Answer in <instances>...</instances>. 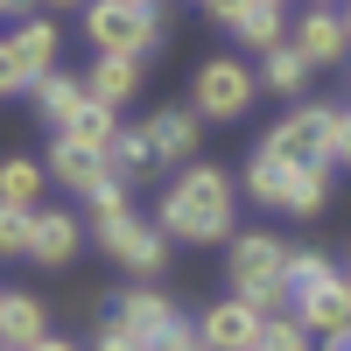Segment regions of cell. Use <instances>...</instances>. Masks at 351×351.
<instances>
[{
    "instance_id": "cell-1",
    "label": "cell",
    "mask_w": 351,
    "mask_h": 351,
    "mask_svg": "<svg viewBox=\"0 0 351 351\" xmlns=\"http://www.w3.org/2000/svg\"><path fill=\"white\" fill-rule=\"evenodd\" d=\"M232 218H239V176L211 162H183V176L162 190V211H155L162 239H183V246H225Z\"/></svg>"
},
{
    "instance_id": "cell-2",
    "label": "cell",
    "mask_w": 351,
    "mask_h": 351,
    "mask_svg": "<svg viewBox=\"0 0 351 351\" xmlns=\"http://www.w3.org/2000/svg\"><path fill=\"white\" fill-rule=\"evenodd\" d=\"M288 260H295V246L274 239V232H232V246H225L232 295L253 302L260 316H281V302H288Z\"/></svg>"
},
{
    "instance_id": "cell-3",
    "label": "cell",
    "mask_w": 351,
    "mask_h": 351,
    "mask_svg": "<svg viewBox=\"0 0 351 351\" xmlns=\"http://www.w3.org/2000/svg\"><path fill=\"white\" fill-rule=\"evenodd\" d=\"M84 43L99 56H148L169 43V21L155 8H127V0H84Z\"/></svg>"
},
{
    "instance_id": "cell-4",
    "label": "cell",
    "mask_w": 351,
    "mask_h": 351,
    "mask_svg": "<svg viewBox=\"0 0 351 351\" xmlns=\"http://www.w3.org/2000/svg\"><path fill=\"white\" fill-rule=\"evenodd\" d=\"M260 99V77L246 56H211V64H197V92H190V112L204 127H232V120H246Z\"/></svg>"
},
{
    "instance_id": "cell-5",
    "label": "cell",
    "mask_w": 351,
    "mask_h": 351,
    "mask_svg": "<svg viewBox=\"0 0 351 351\" xmlns=\"http://www.w3.org/2000/svg\"><path fill=\"white\" fill-rule=\"evenodd\" d=\"M330 141H337V106H295L267 127L260 148L288 169H330Z\"/></svg>"
},
{
    "instance_id": "cell-6",
    "label": "cell",
    "mask_w": 351,
    "mask_h": 351,
    "mask_svg": "<svg viewBox=\"0 0 351 351\" xmlns=\"http://www.w3.org/2000/svg\"><path fill=\"white\" fill-rule=\"evenodd\" d=\"M92 239L120 260V267L134 274V281H155L162 267H169V239H162V225H148V218H120V225H106V232H92Z\"/></svg>"
},
{
    "instance_id": "cell-7",
    "label": "cell",
    "mask_w": 351,
    "mask_h": 351,
    "mask_svg": "<svg viewBox=\"0 0 351 351\" xmlns=\"http://www.w3.org/2000/svg\"><path fill=\"white\" fill-rule=\"evenodd\" d=\"M260 324H267V316H260L253 302L218 295L211 309L197 316V337H204V351H253V344H260Z\"/></svg>"
},
{
    "instance_id": "cell-8",
    "label": "cell",
    "mask_w": 351,
    "mask_h": 351,
    "mask_svg": "<svg viewBox=\"0 0 351 351\" xmlns=\"http://www.w3.org/2000/svg\"><path fill=\"white\" fill-rule=\"evenodd\" d=\"M288 43L302 49L309 71H337L344 56H351V28H344L337 8H309V14H295V36H288Z\"/></svg>"
},
{
    "instance_id": "cell-9",
    "label": "cell",
    "mask_w": 351,
    "mask_h": 351,
    "mask_svg": "<svg viewBox=\"0 0 351 351\" xmlns=\"http://www.w3.org/2000/svg\"><path fill=\"white\" fill-rule=\"evenodd\" d=\"M176 316H183V309H176V295H169V288H155V281H134V288H120V302H112V324L134 330L141 344L162 337Z\"/></svg>"
},
{
    "instance_id": "cell-10",
    "label": "cell",
    "mask_w": 351,
    "mask_h": 351,
    "mask_svg": "<svg viewBox=\"0 0 351 351\" xmlns=\"http://www.w3.org/2000/svg\"><path fill=\"white\" fill-rule=\"evenodd\" d=\"M288 316H295L309 337H337V330L351 324V288H344V274L302 288V295H288Z\"/></svg>"
},
{
    "instance_id": "cell-11",
    "label": "cell",
    "mask_w": 351,
    "mask_h": 351,
    "mask_svg": "<svg viewBox=\"0 0 351 351\" xmlns=\"http://www.w3.org/2000/svg\"><path fill=\"white\" fill-rule=\"evenodd\" d=\"M141 134H148V148H155V162H197V141H204V120L190 106H155L148 120H141Z\"/></svg>"
},
{
    "instance_id": "cell-12",
    "label": "cell",
    "mask_w": 351,
    "mask_h": 351,
    "mask_svg": "<svg viewBox=\"0 0 351 351\" xmlns=\"http://www.w3.org/2000/svg\"><path fill=\"white\" fill-rule=\"evenodd\" d=\"M43 169H49V183H64V190H77V197H84V190H99L106 176H112V169H106V148H84V141H71V134H56V141H49Z\"/></svg>"
},
{
    "instance_id": "cell-13",
    "label": "cell",
    "mask_w": 351,
    "mask_h": 351,
    "mask_svg": "<svg viewBox=\"0 0 351 351\" xmlns=\"http://www.w3.org/2000/svg\"><path fill=\"white\" fill-rule=\"evenodd\" d=\"M14 56H21V71L28 77H49V71H64V28H56L49 14H28L21 28H14Z\"/></svg>"
},
{
    "instance_id": "cell-14",
    "label": "cell",
    "mask_w": 351,
    "mask_h": 351,
    "mask_svg": "<svg viewBox=\"0 0 351 351\" xmlns=\"http://www.w3.org/2000/svg\"><path fill=\"white\" fill-rule=\"evenodd\" d=\"M36 337H49V309H43V295L8 288V295H0V344H8V351H28Z\"/></svg>"
},
{
    "instance_id": "cell-15",
    "label": "cell",
    "mask_w": 351,
    "mask_h": 351,
    "mask_svg": "<svg viewBox=\"0 0 351 351\" xmlns=\"http://www.w3.org/2000/svg\"><path fill=\"white\" fill-rule=\"evenodd\" d=\"M134 92H141V64H134V56H99V64L84 71V99H92V106L120 112Z\"/></svg>"
},
{
    "instance_id": "cell-16",
    "label": "cell",
    "mask_w": 351,
    "mask_h": 351,
    "mask_svg": "<svg viewBox=\"0 0 351 351\" xmlns=\"http://www.w3.org/2000/svg\"><path fill=\"white\" fill-rule=\"evenodd\" d=\"M84 225L71 211H36V239H28V260H43V267H64V260L77 253Z\"/></svg>"
},
{
    "instance_id": "cell-17",
    "label": "cell",
    "mask_w": 351,
    "mask_h": 351,
    "mask_svg": "<svg viewBox=\"0 0 351 351\" xmlns=\"http://www.w3.org/2000/svg\"><path fill=\"white\" fill-rule=\"evenodd\" d=\"M43 190H49V169L36 155H8V162H0V204H14V211H43Z\"/></svg>"
},
{
    "instance_id": "cell-18",
    "label": "cell",
    "mask_w": 351,
    "mask_h": 351,
    "mask_svg": "<svg viewBox=\"0 0 351 351\" xmlns=\"http://www.w3.org/2000/svg\"><path fill=\"white\" fill-rule=\"evenodd\" d=\"M253 77L267 84V92H281V99H302V84H309V64H302V49H295V43H274V49H260Z\"/></svg>"
},
{
    "instance_id": "cell-19",
    "label": "cell",
    "mask_w": 351,
    "mask_h": 351,
    "mask_svg": "<svg viewBox=\"0 0 351 351\" xmlns=\"http://www.w3.org/2000/svg\"><path fill=\"white\" fill-rule=\"evenodd\" d=\"M28 99H36L43 127H64L71 112L84 106V77H71V71H49V77H36V84H28Z\"/></svg>"
},
{
    "instance_id": "cell-20",
    "label": "cell",
    "mask_w": 351,
    "mask_h": 351,
    "mask_svg": "<svg viewBox=\"0 0 351 351\" xmlns=\"http://www.w3.org/2000/svg\"><path fill=\"white\" fill-rule=\"evenodd\" d=\"M288 176H295L288 162H274L267 148H253V162L239 169V183H246V197H253V204H267V211H281V197H288Z\"/></svg>"
},
{
    "instance_id": "cell-21",
    "label": "cell",
    "mask_w": 351,
    "mask_h": 351,
    "mask_svg": "<svg viewBox=\"0 0 351 351\" xmlns=\"http://www.w3.org/2000/svg\"><path fill=\"white\" fill-rule=\"evenodd\" d=\"M106 169L120 176L127 190H134L141 176L155 169V148H148V134H141V127H120V134H112V148H106Z\"/></svg>"
},
{
    "instance_id": "cell-22",
    "label": "cell",
    "mask_w": 351,
    "mask_h": 351,
    "mask_svg": "<svg viewBox=\"0 0 351 351\" xmlns=\"http://www.w3.org/2000/svg\"><path fill=\"white\" fill-rule=\"evenodd\" d=\"M324 204H330V169H295L288 176V197H281L288 218H316Z\"/></svg>"
},
{
    "instance_id": "cell-23",
    "label": "cell",
    "mask_w": 351,
    "mask_h": 351,
    "mask_svg": "<svg viewBox=\"0 0 351 351\" xmlns=\"http://www.w3.org/2000/svg\"><path fill=\"white\" fill-rule=\"evenodd\" d=\"M56 134L84 141V148H112V134H120V112H112V106H92V99H84V106L71 112V120L56 127Z\"/></svg>"
},
{
    "instance_id": "cell-24",
    "label": "cell",
    "mask_w": 351,
    "mask_h": 351,
    "mask_svg": "<svg viewBox=\"0 0 351 351\" xmlns=\"http://www.w3.org/2000/svg\"><path fill=\"white\" fill-rule=\"evenodd\" d=\"M84 204H92V218H84V232H106V225H120V218L134 211V197H127V183H120V176H106L99 190H84Z\"/></svg>"
},
{
    "instance_id": "cell-25",
    "label": "cell",
    "mask_w": 351,
    "mask_h": 351,
    "mask_svg": "<svg viewBox=\"0 0 351 351\" xmlns=\"http://www.w3.org/2000/svg\"><path fill=\"white\" fill-rule=\"evenodd\" d=\"M330 274H337V260H330L324 246H295V260H288V295H302V288L330 281Z\"/></svg>"
},
{
    "instance_id": "cell-26",
    "label": "cell",
    "mask_w": 351,
    "mask_h": 351,
    "mask_svg": "<svg viewBox=\"0 0 351 351\" xmlns=\"http://www.w3.org/2000/svg\"><path fill=\"white\" fill-rule=\"evenodd\" d=\"M253 351H316V337L295 324V316H267V324H260V344Z\"/></svg>"
},
{
    "instance_id": "cell-27",
    "label": "cell",
    "mask_w": 351,
    "mask_h": 351,
    "mask_svg": "<svg viewBox=\"0 0 351 351\" xmlns=\"http://www.w3.org/2000/svg\"><path fill=\"white\" fill-rule=\"evenodd\" d=\"M28 239H36V211H14V204H0V260H21Z\"/></svg>"
},
{
    "instance_id": "cell-28",
    "label": "cell",
    "mask_w": 351,
    "mask_h": 351,
    "mask_svg": "<svg viewBox=\"0 0 351 351\" xmlns=\"http://www.w3.org/2000/svg\"><path fill=\"white\" fill-rule=\"evenodd\" d=\"M232 36H239L246 49H274V43H288V36H281V14H274V8H253L239 28H232Z\"/></svg>"
},
{
    "instance_id": "cell-29",
    "label": "cell",
    "mask_w": 351,
    "mask_h": 351,
    "mask_svg": "<svg viewBox=\"0 0 351 351\" xmlns=\"http://www.w3.org/2000/svg\"><path fill=\"white\" fill-rule=\"evenodd\" d=\"M28 84H36V77H28V71H21V56H14V43H8V36H0V99H21V92H28Z\"/></svg>"
},
{
    "instance_id": "cell-30",
    "label": "cell",
    "mask_w": 351,
    "mask_h": 351,
    "mask_svg": "<svg viewBox=\"0 0 351 351\" xmlns=\"http://www.w3.org/2000/svg\"><path fill=\"white\" fill-rule=\"evenodd\" d=\"M148 351H204V337H197V324H183V316H176L162 337H148Z\"/></svg>"
},
{
    "instance_id": "cell-31",
    "label": "cell",
    "mask_w": 351,
    "mask_h": 351,
    "mask_svg": "<svg viewBox=\"0 0 351 351\" xmlns=\"http://www.w3.org/2000/svg\"><path fill=\"white\" fill-rule=\"evenodd\" d=\"M92 351H148V344H141L134 330H120V324L106 316V324H99V337H92Z\"/></svg>"
},
{
    "instance_id": "cell-32",
    "label": "cell",
    "mask_w": 351,
    "mask_h": 351,
    "mask_svg": "<svg viewBox=\"0 0 351 351\" xmlns=\"http://www.w3.org/2000/svg\"><path fill=\"white\" fill-rule=\"evenodd\" d=\"M204 14H211V21H225V28H239V21L253 14V0H204Z\"/></svg>"
},
{
    "instance_id": "cell-33",
    "label": "cell",
    "mask_w": 351,
    "mask_h": 351,
    "mask_svg": "<svg viewBox=\"0 0 351 351\" xmlns=\"http://www.w3.org/2000/svg\"><path fill=\"white\" fill-rule=\"evenodd\" d=\"M330 162L351 169V112H337V141H330Z\"/></svg>"
},
{
    "instance_id": "cell-34",
    "label": "cell",
    "mask_w": 351,
    "mask_h": 351,
    "mask_svg": "<svg viewBox=\"0 0 351 351\" xmlns=\"http://www.w3.org/2000/svg\"><path fill=\"white\" fill-rule=\"evenodd\" d=\"M28 351H77V344H71V337H36Z\"/></svg>"
},
{
    "instance_id": "cell-35",
    "label": "cell",
    "mask_w": 351,
    "mask_h": 351,
    "mask_svg": "<svg viewBox=\"0 0 351 351\" xmlns=\"http://www.w3.org/2000/svg\"><path fill=\"white\" fill-rule=\"evenodd\" d=\"M324 351H351V324H344L337 337H324Z\"/></svg>"
},
{
    "instance_id": "cell-36",
    "label": "cell",
    "mask_w": 351,
    "mask_h": 351,
    "mask_svg": "<svg viewBox=\"0 0 351 351\" xmlns=\"http://www.w3.org/2000/svg\"><path fill=\"white\" fill-rule=\"evenodd\" d=\"M28 8H36V0H0V14H21V21H28Z\"/></svg>"
},
{
    "instance_id": "cell-37",
    "label": "cell",
    "mask_w": 351,
    "mask_h": 351,
    "mask_svg": "<svg viewBox=\"0 0 351 351\" xmlns=\"http://www.w3.org/2000/svg\"><path fill=\"white\" fill-rule=\"evenodd\" d=\"M36 8H49V14H56V8H84V0H36Z\"/></svg>"
},
{
    "instance_id": "cell-38",
    "label": "cell",
    "mask_w": 351,
    "mask_h": 351,
    "mask_svg": "<svg viewBox=\"0 0 351 351\" xmlns=\"http://www.w3.org/2000/svg\"><path fill=\"white\" fill-rule=\"evenodd\" d=\"M253 8H274V14H281V8H288V0H253Z\"/></svg>"
},
{
    "instance_id": "cell-39",
    "label": "cell",
    "mask_w": 351,
    "mask_h": 351,
    "mask_svg": "<svg viewBox=\"0 0 351 351\" xmlns=\"http://www.w3.org/2000/svg\"><path fill=\"white\" fill-rule=\"evenodd\" d=\"M309 8H344V0H309Z\"/></svg>"
},
{
    "instance_id": "cell-40",
    "label": "cell",
    "mask_w": 351,
    "mask_h": 351,
    "mask_svg": "<svg viewBox=\"0 0 351 351\" xmlns=\"http://www.w3.org/2000/svg\"><path fill=\"white\" fill-rule=\"evenodd\" d=\"M337 14H344V28H351V0H344V8H337Z\"/></svg>"
},
{
    "instance_id": "cell-41",
    "label": "cell",
    "mask_w": 351,
    "mask_h": 351,
    "mask_svg": "<svg viewBox=\"0 0 351 351\" xmlns=\"http://www.w3.org/2000/svg\"><path fill=\"white\" fill-rule=\"evenodd\" d=\"M127 8H155V0H127Z\"/></svg>"
},
{
    "instance_id": "cell-42",
    "label": "cell",
    "mask_w": 351,
    "mask_h": 351,
    "mask_svg": "<svg viewBox=\"0 0 351 351\" xmlns=\"http://www.w3.org/2000/svg\"><path fill=\"white\" fill-rule=\"evenodd\" d=\"M344 288H351V274H344Z\"/></svg>"
},
{
    "instance_id": "cell-43",
    "label": "cell",
    "mask_w": 351,
    "mask_h": 351,
    "mask_svg": "<svg viewBox=\"0 0 351 351\" xmlns=\"http://www.w3.org/2000/svg\"><path fill=\"white\" fill-rule=\"evenodd\" d=\"M0 295H8V288H0Z\"/></svg>"
},
{
    "instance_id": "cell-44",
    "label": "cell",
    "mask_w": 351,
    "mask_h": 351,
    "mask_svg": "<svg viewBox=\"0 0 351 351\" xmlns=\"http://www.w3.org/2000/svg\"><path fill=\"white\" fill-rule=\"evenodd\" d=\"M0 351H8V344H0Z\"/></svg>"
}]
</instances>
